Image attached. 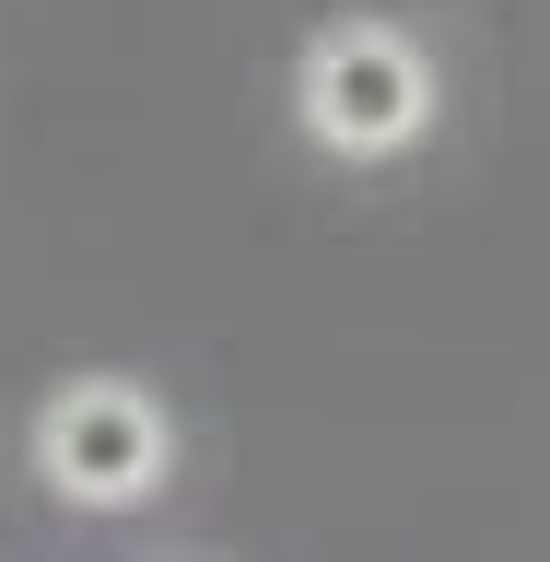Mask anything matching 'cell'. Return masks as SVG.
<instances>
[{"mask_svg": "<svg viewBox=\"0 0 550 562\" xmlns=\"http://www.w3.org/2000/svg\"><path fill=\"white\" fill-rule=\"evenodd\" d=\"M293 105H305V130L328 140V153H411L422 130H434V59H422L399 24H375V12H351V24H328L305 47V70H293Z\"/></svg>", "mask_w": 550, "mask_h": 562, "instance_id": "6da1fadb", "label": "cell"}, {"mask_svg": "<svg viewBox=\"0 0 550 562\" xmlns=\"http://www.w3.org/2000/svg\"><path fill=\"white\" fill-rule=\"evenodd\" d=\"M165 457H176V422L130 375H82V386H59L35 411V469L70 504H141V492L165 481Z\"/></svg>", "mask_w": 550, "mask_h": 562, "instance_id": "7a4b0ae2", "label": "cell"}]
</instances>
